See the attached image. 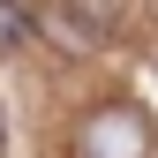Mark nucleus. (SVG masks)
Masks as SVG:
<instances>
[{
    "mask_svg": "<svg viewBox=\"0 0 158 158\" xmlns=\"http://www.w3.org/2000/svg\"><path fill=\"white\" fill-rule=\"evenodd\" d=\"M75 158H151V121L135 106H98L75 128Z\"/></svg>",
    "mask_w": 158,
    "mask_h": 158,
    "instance_id": "f257e3e1",
    "label": "nucleus"
},
{
    "mask_svg": "<svg viewBox=\"0 0 158 158\" xmlns=\"http://www.w3.org/2000/svg\"><path fill=\"white\" fill-rule=\"evenodd\" d=\"M0 143H8V121H0Z\"/></svg>",
    "mask_w": 158,
    "mask_h": 158,
    "instance_id": "f03ea898",
    "label": "nucleus"
}]
</instances>
